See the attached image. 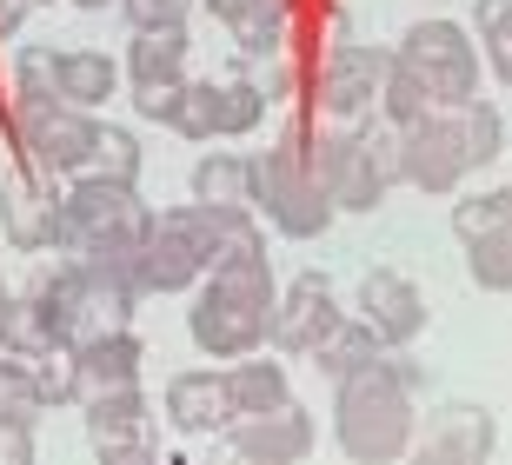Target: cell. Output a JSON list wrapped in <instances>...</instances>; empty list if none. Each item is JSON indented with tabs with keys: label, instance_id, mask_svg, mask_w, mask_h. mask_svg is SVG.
I'll use <instances>...</instances> for the list:
<instances>
[{
	"label": "cell",
	"instance_id": "4316f807",
	"mask_svg": "<svg viewBox=\"0 0 512 465\" xmlns=\"http://www.w3.org/2000/svg\"><path fill=\"white\" fill-rule=\"evenodd\" d=\"M466 273H473L479 293H512V233L506 226L466 240Z\"/></svg>",
	"mask_w": 512,
	"mask_h": 465
},
{
	"label": "cell",
	"instance_id": "484cf974",
	"mask_svg": "<svg viewBox=\"0 0 512 465\" xmlns=\"http://www.w3.org/2000/svg\"><path fill=\"white\" fill-rule=\"evenodd\" d=\"M14 100L20 107H47V100H60V54L54 47L27 40V47L14 54Z\"/></svg>",
	"mask_w": 512,
	"mask_h": 465
},
{
	"label": "cell",
	"instance_id": "d590c367",
	"mask_svg": "<svg viewBox=\"0 0 512 465\" xmlns=\"http://www.w3.org/2000/svg\"><path fill=\"white\" fill-rule=\"evenodd\" d=\"M187 7L193 0H120V14L133 27H187Z\"/></svg>",
	"mask_w": 512,
	"mask_h": 465
},
{
	"label": "cell",
	"instance_id": "5b68a950",
	"mask_svg": "<svg viewBox=\"0 0 512 465\" xmlns=\"http://www.w3.org/2000/svg\"><path fill=\"white\" fill-rule=\"evenodd\" d=\"M419 74V87L433 93V107H466L479 100V47L466 40L459 20H413L393 47Z\"/></svg>",
	"mask_w": 512,
	"mask_h": 465
},
{
	"label": "cell",
	"instance_id": "5bb4252c",
	"mask_svg": "<svg viewBox=\"0 0 512 465\" xmlns=\"http://www.w3.org/2000/svg\"><path fill=\"white\" fill-rule=\"evenodd\" d=\"M227 446L253 465H300L313 452V412L280 399V406H266V412L227 419Z\"/></svg>",
	"mask_w": 512,
	"mask_h": 465
},
{
	"label": "cell",
	"instance_id": "7c38bea8",
	"mask_svg": "<svg viewBox=\"0 0 512 465\" xmlns=\"http://www.w3.org/2000/svg\"><path fill=\"white\" fill-rule=\"evenodd\" d=\"M386 47H366V40H340L333 54L320 60V80H313V100L333 127H360L366 113L380 107V80H386Z\"/></svg>",
	"mask_w": 512,
	"mask_h": 465
},
{
	"label": "cell",
	"instance_id": "7402d4cb",
	"mask_svg": "<svg viewBox=\"0 0 512 465\" xmlns=\"http://www.w3.org/2000/svg\"><path fill=\"white\" fill-rule=\"evenodd\" d=\"M114 87H120V67H114L107 54H94V47H74V54H60V100H67V107L100 113L107 100H114Z\"/></svg>",
	"mask_w": 512,
	"mask_h": 465
},
{
	"label": "cell",
	"instance_id": "8fae6325",
	"mask_svg": "<svg viewBox=\"0 0 512 465\" xmlns=\"http://www.w3.org/2000/svg\"><path fill=\"white\" fill-rule=\"evenodd\" d=\"M87 439L107 465H147L160 452V432H153V406L140 379L133 386H107V392H87Z\"/></svg>",
	"mask_w": 512,
	"mask_h": 465
},
{
	"label": "cell",
	"instance_id": "44dd1931",
	"mask_svg": "<svg viewBox=\"0 0 512 465\" xmlns=\"http://www.w3.org/2000/svg\"><path fill=\"white\" fill-rule=\"evenodd\" d=\"M207 14L227 27L247 54H273L286 34V0H207Z\"/></svg>",
	"mask_w": 512,
	"mask_h": 465
},
{
	"label": "cell",
	"instance_id": "52a82bcc",
	"mask_svg": "<svg viewBox=\"0 0 512 465\" xmlns=\"http://www.w3.org/2000/svg\"><path fill=\"white\" fill-rule=\"evenodd\" d=\"M153 206L133 193V180H107V173H74L67 186V246L87 240H147ZM60 246V253H67Z\"/></svg>",
	"mask_w": 512,
	"mask_h": 465
},
{
	"label": "cell",
	"instance_id": "cb8c5ba5",
	"mask_svg": "<svg viewBox=\"0 0 512 465\" xmlns=\"http://www.w3.org/2000/svg\"><path fill=\"white\" fill-rule=\"evenodd\" d=\"M373 359H386V339L366 326V319H340L333 333L313 346V366L326 372V379H346V372H360V366H373Z\"/></svg>",
	"mask_w": 512,
	"mask_h": 465
},
{
	"label": "cell",
	"instance_id": "83f0119b",
	"mask_svg": "<svg viewBox=\"0 0 512 465\" xmlns=\"http://www.w3.org/2000/svg\"><path fill=\"white\" fill-rule=\"evenodd\" d=\"M459 113V133H466V160L473 167H493L499 153H506V120H499V107L493 100H466V107H453Z\"/></svg>",
	"mask_w": 512,
	"mask_h": 465
},
{
	"label": "cell",
	"instance_id": "f35d334b",
	"mask_svg": "<svg viewBox=\"0 0 512 465\" xmlns=\"http://www.w3.org/2000/svg\"><path fill=\"white\" fill-rule=\"evenodd\" d=\"M493 220L512 233V186H493Z\"/></svg>",
	"mask_w": 512,
	"mask_h": 465
},
{
	"label": "cell",
	"instance_id": "9c48e42d",
	"mask_svg": "<svg viewBox=\"0 0 512 465\" xmlns=\"http://www.w3.org/2000/svg\"><path fill=\"white\" fill-rule=\"evenodd\" d=\"M14 133H20V160H27V167L67 180V173H87V160H94V140H100V120H94L87 107L47 100V107H20Z\"/></svg>",
	"mask_w": 512,
	"mask_h": 465
},
{
	"label": "cell",
	"instance_id": "ba28073f",
	"mask_svg": "<svg viewBox=\"0 0 512 465\" xmlns=\"http://www.w3.org/2000/svg\"><path fill=\"white\" fill-rule=\"evenodd\" d=\"M27 293L40 299V313H47V326H54V339L60 346H80L87 333H100V326H127V299H114V293H100L94 279L80 273L67 253H60L47 273L27 286Z\"/></svg>",
	"mask_w": 512,
	"mask_h": 465
},
{
	"label": "cell",
	"instance_id": "d6a6232c",
	"mask_svg": "<svg viewBox=\"0 0 512 465\" xmlns=\"http://www.w3.org/2000/svg\"><path fill=\"white\" fill-rule=\"evenodd\" d=\"M87 173H107V180H140V140H133L127 127H100Z\"/></svg>",
	"mask_w": 512,
	"mask_h": 465
},
{
	"label": "cell",
	"instance_id": "6da1fadb",
	"mask_svg": "<svg viewBox=\"0 0 512 465\" xmlns=\"http://www.w3.org/2000/svg\"><path fill=\"white\" fill-rule=\"evenodd\" d=\"M273 266H266V246L247 253H227V260L207 273L200 299L187 306V333L207 359H247L266 346V313H273Z\"/></svg>",
	"mask_w": 512,
	"mask_h": 465
},
{
	"label": "cell",
	"instance_id": "30bf717a",
	"mask_svg": "<svg viewBox=\"0 0 512 465\" xmlns=\"http://www.w3.org/2000/svg\"><path fill=\"white\" fill-rule=\"evenodd\" d=\"M473 173L466 160V133H459L453 107H433L399 127V180L419 193H459V180Z\"/></svg>",
	"mask_w": 512,
	"mask_h": 465
},
{
	"label": "cell",
	"instance_id": "1f68e13d",
	"mask_svg": "<svg viewBox=\"0 0 512 465\" xmlns=\"http://www.w3.org/2000/svg\"><path fill=\"white\" fill-rule=\"evenodd\" d=\"M40 386H34V359H14V353H0V419H27L34 426L40 419Z\"/></svg>",
	"mask_w": 512,
	"mask_h": 465
},
{
	"label": "cell",
	"instance_id": "ac0fdd59",
	"mask_svg": "<svg viewBox=\"0 0 512 465\" xmlns=\"http://www.w3.org/2000/svg\"><path fill=\"white\" fill-rule=\"evenodd\" d=\"M67 359H74V386H80V399H87V392H107V386H133L147 346H140L127 326H100V333H87L80 346H67Z\"/></svg>",
	"mask_w": 512,
	"mask_h": 465
},
{
	"label": "cell",
	"instance_id": "74e56055",
	"mask_svg": "<svg viewBox=\"0 0 512 465\" xmlns=\"http://www.w3.org/2000/svg\"><path fill=\"white\" fill-rule=\"evenodd\" d=\"M0 465H34V426L27 419H0Z\"/></svg>",
	"mask_w": 512,
	"mask_h": 465
},
{
	"label": "cell",
	"instance_id": "7a4b0ae2",
	"mask_svg": "<svg viewBox=\"0 0 512 465\" xmlns=\"http://www.w3.org/2000/svg\"><path fill=\"white\" fill-rule=\"evenodd\" d=\"M419 412H413V386L393 372V359L333 379V439L353 465H386L413 446Z\"/></svg>",
	"mask_w": 512,
	"mask_h": 465
},
{
	"label": "cell",
	"instance_id": "3957f363",
	"mask_svg": "<svg viewBox=\"0 0 512 465\" xmlns=\"http://www.w3.org/2000/svg\"><path fill=\"white\" fill-rule=\"evenodd\" d=\"M247 206L273 220V233L286 240H320L333 226V193L320 186L313 160H306V140H280L266 153H247Z\"/></svg>",
	"mask_w": 512,
	"mask_h": 465
},
{
	"label": "cell",
	"instance_id": "f1b7e54d",
	"mask_svg": "<svg viewBox=\"0 0 512 465\" xmlns=\"http://www.w3.org/2000/svg\"><path fill=\"white\" fill-rule=\"evenodd\" d=\"M380 113L393 120V127H406V120H419V113H433V93L419 87V74L406 67V60H386V80H380Z\"/></svg>",
	"mask_w": 512,
	"mask_h": 465
},
{
	"label": "cell",
	"instance_id": "f546056e",
	"mask_svg": "<svg viewBox=\"0 0 512 465\" xmlns=\"http://www.w3.org/2000/svg\"><path fill=\"white\" fill-rule=\"evenodd\" d=\"M479 40H486V67L499 87H512V0H479L473 7Z\"/></svg>",
	"mask_w": 512,
	"mask_h": 465
},
{
	"label": "cell",
	"instance_id": "ffe728a7",
	"mask_svg": "<svg viewBox=\"0 0 512 465\" xmlns=\"http://www.w3.org/2000/svg\"><path fill=\"white\" fill-rule=\"evenodd\" d=\"M127 80H133V93H153V87L187 80V27H133Z\"/></svg>",
	"mask_w": 512,
	"mask_h": 465
},
{
	"label": "cell",
	"instance_id": "e0dca14e",
	"mask_svg": "<svg viewBox=\"0 0 512 465\" xmlns=\"http://www.w3.org/2000/svg\"><path fill=\"white\" fill-rule=\"evenodd\" d=\"M193 279H207V260H200L193 233L173 213H153V233L140 246V293H187Z\"/></svg>",
	"mask_w": 512,
	"mask_h": 465
},
{
	"label": "cell",
	"instance_id": "8992f818",
	"mask_svg": "<svg viewBox=\"0 0 512 465\" xmlns=\"http://www.w3.org/2000/svg\"><path fill=\"white\" fill-rule=\"evenodd\" d=\"M0 240L14 253H60L67 246V193L54 173L20 160L0 186Z\"/></svg>",
	"mask_w": 512,
	"mask_h": 465
},
{
	"label": "cell",
	"instance_id": "4dcf8cb0",
	"mask_svg": "<svg viewBox=\"0 0 512 465\" xmlns=\"http://www.w3.org/2000/svg\"><path fill=\"white\" fill-rule=\"evenodd\" d=\"M187 186L193 200H247V153H207Z\"/></svg>",
	"mask_w": 512,
	"mask_h": 465
},
{
	"label": "cell",
	"instance_id": "836d02e7",
	"mask_svg": "<svg viewBox=\"0 0 512 465\" xmlns=\"http://www.w3.org/2000/svg\"><path fill=\"white\" fill-rule=\"evenodd\" d=\"M173 133H187V140H213V80H187V87H180Z\"/></svg>",
	"mask_w": 512,
	"mask_h": 465
},
{
	"label": "cell",
	"instance_id": "d6986e66",
	"mask_svg": "<svg viewBox=\"0 0 512 465\" xmlns=\"http://www.w3.org/2000/svg\"><path fill=\"white\" fill-rule=\"evenodd\" d=\"M167 419H173V432H187V439L227 432V419H233L227 372H173L167 379Z\"/></svg>",
	"mask_w": 512,
	"mask_h": 465
},
{
	"label": "cell",
	"instance_id": "4fadbf2b",
	"mask_svg": "<svg viewBox=\"0 0 512 465\" xmlns=\"http://www.w3.org/2000/svg\"><path fill=\"white\" fill-rule=\"evenodd\" d=\"M340 293H333V279L326 273H300L286 293H273V313H266V339L280 346L286 359H313L333 326H340Z\"/></svg>",
	"mask_w": 512,
	"mask_h": 465
},
{
	"label": "cell",
	"instance_id": "603a6c76",
	"mask_svg": "<svg viewBox=\"0 0 512 465\" xmlns=\"http://www.w3.org/2000/svg\"><path fill=\"white\" fill-rule=\"evenodd\" d=\"M227 399H233V419L293 399V392H286V366H280V359H260V353L233 359V366H227Z\"/></svg>",
	"mask_w": 512,
	"mask_h": 465
},
{
	"label": "cell",
	"instance_id": "9a60e30c",
	"mask_svg": "<svg viewBox=\"0 0 512 465\" xmlns=\"http://www.w3.org/2000/svg\"><path fill=\"white\" fill-rule=\"evenodd\" d=\"M360 319L386 346H413V339L426 333V293H419L406 273H393V266H373V273L360 279Z\"/></svg>",
	"mask_w": 512,
	"mask_h": 465
},
{
	"label": "cell",
	"instance_id": "d4e9b609",
	"mask_svg": "<svg viewBox=\"0 0 512 465\" xmlns=\"http://www.w3.org/2000/svg\"><path fill=\"white\" fill-rule=\"evenodd\" d=\"M266 100L273 93L253 87V80H213V140H240L266 120Z\"/></svg>",
	"mask_w": 512,
	"mask_h": 465
},
{
	"label": "cell",
	"instance_id": "277c9868",
	"mask_svg": "<svg viewBox=\"0 0 512 465\" xmlns=\"http://www.w3.org/2000/svg\"><path fill=\"white\" fill-rule=\"evenodd\" d=\"M306 160H313V173L340 213H373L386 200V186L399 180V127L393 133L333 127L320 133V147H306Z\"/></svg>",
	"mask_w": 512,
	"mask_h": 465
},
{
	"label": "cell",
	"instance_id": "2e32d148",
	"mask_svg": "<svg viewBox=\"0 0 512 465\" xmlns=\"http://www.w3.org/2000/svg\"><path fill=\"white\" fill-rule=\"evenodd\" d=\"M493 446H499V419L486 406H439L426 419V439H419V452L433 465H486Z\"/></svg>",
	"mask_w": 512,
	"mask_h": 465
},
{
	"label": "cell",
	"instance_id": "60d3db41",
	"mask_svg": "<svg viewBox=\"0 0 512 465\" xmlns=\"http://www.w3.org/2000/svg\"><path fill=\"white\" fill-rule=\"evenodd\" d=\"M0 293H7V279H0Z\"/></svg>",
	"mask_w": 512,
	"mask_h": 465
},
{
	"label": "cell",
	"instance_id": "8d00e7d4",
	"mask_svg": "<svg viewBox=\"0 0 512 465\" xmlns=\"http://www.w3.org/2000/svg\"><path fill=\"white\" fill-rule=\"evenodd\" d=\"M493 193H473V200H459L453 206V233L459 240H479V233H493Z\"/></svg>",
	"mask_w": 512,
	"mask_h": 465
},
{
	"label": "cell",
	"instance_id": "ab89813d",
	"mask_svg": "<svg viewBox=\"0 0 512 465\" xmlns=\"http://www.w3.org/2000/svg\"><path fill=\"white\" fill-rule=\"evenodd\" d=\"M74 7H87V14H100V7H107V0H74Z\"/></svg>",
	"mask_w": 512,
	"mask_h": 465
},
{
	"label": "cell",
	"instance_id": "e575fe53",
	"mask_svg": "<svg viewBox=\"0 0 512 465\" xmlns=\"http://www.w3.org/2000/svg\"><path fill=\"white\" fill-rule=\"evenodd\" d=\"M34 386H40V406H74V399H80L74 359H67V353H40L34 359Z\"/></svg>",
	"mask_w": 512,
	"mask_h": 465
}]
</instances>
